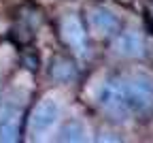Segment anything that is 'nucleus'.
Here are the masks:
<instances>
[{"label":"nucleus","mask_w":153,"mask_h":143,"mask_svg":"<svg viewBox=\"0 0 153 143\" xmlns=\"http://www.w3.org/2000/svg\"><path fill=\"white\" fill-rule=\"evenodd\" d=\"M98 105L113 122H128L132 115V107L128 103V94L123 79H106L98 90Z\"/></svg>","instance_id":"f257e3e1"},{"label":"nucleus","mask_w":153,"mask_h":143,"mask_svg":"<svg viewBox=\"0 0 153 143\" xmlns=\"http://www.w3.org/2000/svg\"><path fill=\"white\" fill-rule=\"evenodd\" d=\"M128 103L132 111L147 113L153 109V75L147 71H134L123 79Z\"/></svg>","instance_id":"f03ea898"},{"label":"nucleus","mask_w":153,"mask_h":143,"mask_svg":"<svg viewBox=\"0 0 153 143\" xmlns=\"http://www.w3.org/2000/svg\"><path fill=\"white\" fill-rule=\"evenodd\" d=\"M60 113H62L60 103H57L53 96H45L43 100H38L32 115H30V122H28L30 135L32 137H43L45 132H49L57 124Z\"/></svg>","instance_id":"7ed1b4c3"},{"label":"nucleus","mask_w":153,"mask_h":143,"mask_svg":"<svg viewBox=\"0 0 153 143\" xmlns=\"http://www.w3.org/2000/svg\"><path fill=\"white\" fill-rule=\"evenodd\" d=\"M113 51L121 58H143L145 56V38L138 30H117L113 41Z\"/></svg>","instance_id":"20e7f679"},{"label":"nucleus","mask_w":153,"mask_h":143,"mask_svg":"<svg viewBox=\"0 0 153 143\" xmlns=\"http://www.w3.org/2000/svg\"><path fill=\"white\" fill-rule=\"evenodd\" d=\"M60 32H62L64 43L70 49H74L76 53H85V47H87V30H85L83 22L76 15H66L62 19Z\"/></svg>","instance_id":"39448f33"},{"label":"nucleus","mask_w":153,"mask_h":143,"mask_svg":"<svg viewBox=\"0 0 153 143\" xmlns=\"http://www.w3.org/2000/svg\"><path fill=\"white\" fill-rule=\"evenodd\" d=\"M89 26L91 30L98 34V36H115L117 30L121 28L119 24V17L115 15L111 9L106 7H94L91 13H89Z\"/></svg>","instance_id":"423d86ee"},{"label":"nucleus","mask_w":153,"mask_h":143,"mask_svg":"<svg viewBox=\"0 0 153 143\" xmlns=\"http://www.w3.org/2000/svg\"><path fill=\"white\" fill-rule=\"evenodd\" d=\"M19 122H22V111L13 103L0 105V141L13 143L19 139Z\"/></svg>","instance_id":"0eeeda50"},{"label":"nucleus","mask_w":153,"mask_h":143,"mask_svg":"<svg viewBox=\"0 0 153 143\" xmlns=\"http://www.w3.org/2000/svg\"><path fill=\"white\" fill-rule=\"evenodd\" d=\"M51 77L57 81V84H70V81L76 79V68L74 64L70 62L68 58H62V56H57L51 60V68H49Z\"/></svg>","instance_id":"6e6552de"},{"label":"nucleus","mask_w":153,"mask_h":143,"mask_svg":"<svg viewBox=\"0 0 153 143\" xmlns=\"http://www.w3.org/2000/svg\"><path fill=\"white\" fill-rule=\"evenodd\" d=\"M85 126L81 124L79 120H68L66 124L60 128V135H57V139L60 141H85Z\"/></svg>","instance_id":"1a4fd4ad"}]
</instances>
